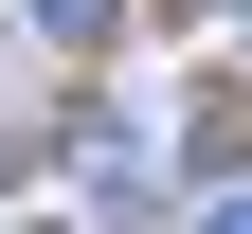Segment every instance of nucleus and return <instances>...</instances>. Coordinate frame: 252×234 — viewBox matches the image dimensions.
Listing matches in <instances>:
<instances>
[{
  "mask_svg": "<svg viewBox=\"0 0 252 234\" xmlns=\"http://www.w3.org/2000/svg\"><path fill=\"white\" fill-rule=\"evenodd\" d=\"M108 18H126V0H36V36H54V54H108Z\"/></svg>",
  "mask_w": 252,
  "mask_h": 234,
  "instance_id": "obj_1",
  "label": "nucleus"
}]
</instances>
